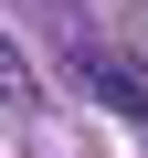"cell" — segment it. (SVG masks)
Instances as JSON below:
<instances>
[{"label": "cell", "mask_w": 148, "mask_h": 158, "mask_svg": "<svg viewBox=\"0 0 148 158\" xmlns=\"http://www.w3.org/2000/svg\"><path fill=\"white\" fill-rule=\"evenodd\" d=\"M74 74H85V95H106L127 127H148V74H137V63H116V53H95V42H74Z\"/></svg>", "instance_id": "obj_1"}, {"label": "cell", "mask_w": 148, "mask_h": 158, "mask_svg": "<svg viewBox=\"0 0 148 158\" xmlns=\"http://www.w3.org/2000/svg\"><path fill=\"white\" fill-rule=\"evenodd\" d=\"M0 106H32V63H21L11 32H0Z\"/></svg>", "instance_id": "obj_2"}]
</instances>
